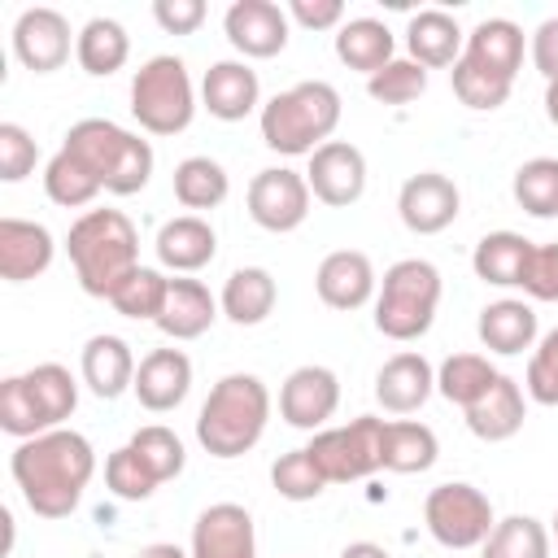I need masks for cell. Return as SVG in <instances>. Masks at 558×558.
<instances>
[{
  "label": "cell",
  "instance_id": "1",
  "mask_svg": "<svg viewBox=\"0 0 558 558\" xmlns=\"http://www.w3.org/2000/svg\"><path fill=\"white\" fill-rule=\"evenodd\" d=\"M13 484L31 514L39 519H65L83 501L92 475H96V449L83 432L74 427H52L44 436L17 440L9 453Z\"/></svg>",
  "mask_w": 558,
  "mask_h": 558
},
{
  "label": "cell",
  "instance_id": "2",
  "mask_svg": "<svg viewBox=\"0 0 558 558\" xmlns=\"http://www.w3.org/2000/svg\"><path fill=\"white\" fill-rule=\"evenodd\" d=\"M65 253L78 288L109 301L140 270V231L122 209H87L70 222Z\"/></svg>",
  "mask_w": 558,
  "mask_h": 558
},
{
  "label": "cell",
  "instance_id": "3",
  "mask_svg": "<svg viewBox=\"0 0 558 558\" xmlns=\"http://www.w3.org/2000/svg\"><path fill=\"white\" fill-rule=\"evenodd\" d=\"M266 423H270L266 384L248 371H231L209 388L196 414V440L209 458L231 462V458H244L266 436Z\"/></svg>",
  "mask_w": 558,
  "mask_h": 558
},
{
  "label": "cell",
  "instance_id": "4",
  "mask_svg": "<svg viewBox=\"0 0 558 558\" xmlns=\"http://www.w3.org/2000/svg\"><path fill=\"white\" fill-rule=\"evenodd\" d=\"M340 109H344V100L327 78L292 83L288 92H275L262 105V113H257L262 144L283 157H310L314 148H323L336 135Z\"/></svg>",
  "mask_w": 558,
  "mask_h": 558
},
{
  "label": "cell",
  "instance_id": "5",
  "mask_svg": "<svg viewBox=\"0 0 558 558\" xmlns=\"http://www.w3.org/2000/svg\"><path fill=\"white\" fill-rule=\"evenodd\" d=\"M61 148L87 161V170L100 179L105 192L113 196H135L153 179V144L140 140L135 131L109 122V118H83L65 131Z\"/></svg>",
  "mask_w": 558,
  "mask_h": 558
},
{
  "label": "cell",
  "instance_id": "6",
  "mask_svg": "<svg viewBox=\"0 0 558 558\" xmlns=\"http://www.w3.org/2000/svg\"><path fill=\"white\" fill-rule=\"evenodd\" d=\"M440 270L427 257H401L384 270L379 292H375V331L410 344L432 331L436 310H440Z\"/></svg>",
  "mask_w": 558,
  "mask_h": 558
},
{
  "label": "cell",
  "instance_id": "7",
  "mask_svg": "<svg viewBox=\"0 0 558 558\" xmlns=\"http://www.w3.org/2000/svg\"><path fill=\"white\" fill-rule=\"evenodd\" d=\"M131 118L148 135H179L196 118V87L174 52L148 57L131 78Z\"/></svg>",
  "mask_w": 558,
  "mask_h": 558
},
{
  "label": "cell",
  "instance_id": "8",
  "mask_svg": "<svg viewBox=\"0 0 558 558\" xmlns=\"http://www.w3.org/2000/svg\"><path fill=\"white\" fill-rule=\"evenodd\" d=\"M384 423L375 414H357L344 427H323L310 436V458L327 475V484H353L375 471H384Z\"/></svg>",
  "mask_w": 558,
  "mask_h": 558
},
{
  "label": "cell",
  "instance_id": "9",
  "mask_svg": "<svg viewBox=\"0 0 558 558\" xmlns=\"http://www.w3.org/2000/svg\"><path fill=\"white\" fill-rule=\"evenodd\" d=\"M423 523H427V532H432L436 545H445V549H475L497 527V514H493V501L475 484L445 480V484H436L427 493Z\"/></svg>",
  "mask_w": 558,
  "mask_h": 558
},
{
  "label": "cell",
  "instance_id": "10",
  "mask_svg": "<svg viewBox=\"0 0 558 558\" xmlns=\"http://www.w3.org/2000/svg\"><path fill=\"white\" fill-rule=\"evenodd\" d=\"M244 201H248V218L262 231L283 235V231H296L310 218L314 192H310V183H305L301 170H292V166H266V170L253 174Z\"/></svg>",
  "mask_w": 558,
  "mask_h": 558
},
{
  "label": "cell",
  "instance_id": "11",
  "mask_svg": "<svg viewBox=\"0 0 558 558\" xmlns=\"http://www.w3.org/2000/svg\"><path fill=\"white\" fill-rule=\"evenodd\" d=\"M74 44H78V35L70 31V17L61 9L35 4V9H22L13 22V57L35 74L61 70L70 61Z\"/></svg>",
  "mask_w": 558,
  "mask_h": 558
},
{
  "label": "cell",
  "instance_id": "12",
  "mask_svg": "<svg viewBox=\"0 0 558 558\" xmlns=\"http://www.w3.org/2000/svg\"><path fill=\"white\" fill-rule=\"evenodd\" d=\"M397 214L405 222V231L414 235H440L445 227H453V218L462 214V192L449 174L440 170H418L401 183L397 192Z\"/></svg>",
  "mask_w": 558,
  "mask_h": 558
},
{
  "label": "cell",
  "instance_id": "13",
  "mask_svg": "<svg viewBox=\"0 0 558 558\" xmlns=\"http://www.w3.org/2000/svg\"><path fill=\"white\" fill-rule=\"evenodd\" d=\"M305 183H310L314 201H323L331 209H349L366 192V157H362V148L349 144V140H327L323 148L310 153Z\"/></svg>",
  "mask_w": 558,
  "mask_h": 558
},
{
  "label": "cell",
  "instance_id": "14",
  "mask_svg": "<svg viewBox=\"0 0 558 558\" xmlns=\"http://www.w3.org/2000/svg\"><path fill=\"white\" fill-rule=\"evenodd\" d=\"M288 9H279L275 0H235L227 13H222V35L227 44L240 52V57H253V61H266V57H279L288 48Z\"/></svg>",
  "mask_w": 558,
  "mask_h": 558
},
{
  "label": "cell",
  "instance_id": "15",
  "mask_svg": "<svg viewBox=\"0 0 558 558\" xmlns=\"http://www.w3.org/2000/svg\"><path fill=\"white\" fill-rule=\"evenodd\" d=\"M340 410V379L331 366H296L279 388V418L301 432H323Z\"/></svg>",
  "mask_w": 558,
  "mask_h": 558
},
{
  "label": "cell",
  "instance_id": "16",
  "mask_svg": "<svg viewBox=\"0 0 558 558\" xmlns=\"http://www.w3.org/2000/svg\"><path fill=\"white\" fill-rule=\"evenodd\" d=\"M192 558H257L253 514L235 501H214L192 523Z\"/></svg>",
  "mask_w": 558,
  "mask_h": 558
},
{
  "label": "cell",
  "instance_id": "17",
  "mask_svg": "<svg viewBox=\"0 0 558 558\" xmlns=\"http://www.w3.org/2000/svg\"><path fill=\"white\" fill-rule=\"evenodd\" d=\"M314 292L331 310H362L379 292V275L362 248H336L314 270Z\"/></svg>",
  "mask_w": 558,
  "mask_h": 558
},
{
  "label": "cell",
  "instance_id": "18",
  "mask_svg": "<svg viewBox=\"0 0 558 558\" xmlns=\"http://www.w3.org/2000/svg\"><path fill=\"white\" fill-rule=\"evenodd\" d=\"M201 105L218 122H244L262 113V78L248 61H214L201 78Z\"/></svg>",
  "mask_w": 558,
  "mask_h": 558
},
{
  "label": "cell",
  "instance_id": "19",
  "mask_svg": "<svg viewBox=\"0 0 558 558\" xmlns=\"http://www.w3.org/2000/svg\"><path fill=\"white\" fill-rule=\"evenodd\" d=\"M436 392V371L423 353L414 349H401L392 353L379 371H375V401L388 410V414H414L427 405V397Z\"/></svg>",
  "mask_w": 558,
  "mask_h": 558
},
{
  "label": "cell",
  "instance_id": "20",
  "mask_svg": "<svg viewBox=\"0 0 558 558\" xmlns=\"http://www.w3.org/2000/svg\"><path fill=\"white\" fill-rule=\"evenodd\" d=\"M52 231L31 218H0V279L4 283H26L39 279L52 266Z\"/></svg>",
  "mask_w": 558,
  "mask_h": 558
},
{
  "label": "cell",
  "instance_id": "21",
  "mask_svg": "<svg viewBox=\"0 0 558 558\" xmlns=\"http://www.w3.org/2000/svg\"><path fill=\"white\" fill-rule=\"evenodd\" d=\"M131 392L153 414H166V410L183 405L187 392H192V357L183 349H153V353H144Z\"/></svg>",
  "mask_w": 558,
  "mask_h": 558
},
{
  "label": "cell",
  "instance_id": "22",
  "mask_svg": "<svg viewBox=\"0 0 558 558\" xmlns=\"http://www.w3.org/2000/svg\"><path fill=\"white\" fill-rule=\"evenodd\" d=\"M135 371H140V362H135L131 344L113 331L92 336L78 353V375L100 401H118L126 388H135Z\"/></svg>",
  "mask_w": 558,
  "mask_h": 558
},
{
  "label": "cell",
  "instance_id": "23",
  "mask_svg": "<svg viewBox=\"0 0 558 558\" xmlns=\"http://www.w3.org/2000/svg\"><path fill=\"white\" fill-rule=\"evenodd\" d=\"M153 248H157V262H161L166 270H174V275H196L201 266L214 262V253H218V231H214L201 214H179V218L161 222Z\"/></svg>",
  "mask_w": 558,
  "mask_h": 558
},
{
  "label": "cell",
  "instance_id": "24",
  "mask_svg": "<svg viewBox=\"0 0 558 558\" xmlns=\"http://www.w3.org/2000/svg\"><path fill=\"white\" fill-rule=\"evenodd\" d=\"M218 314H222V305L201 279H170L166 305L157 314V331L170 340H196L214 327Z\"/></svg>",
  "mask_w": 558,
  "mask_h": 558
},
{
  "label": "cell",
  "instance_id": "25",
  "mask_svg": "<svg viewBox=\"0 0 558 558\" xmlns=\"http://www.w3.org/2000/svg\"><path fill=\"white\" fill-rule=\"evenodd\" d=\"M405 48H410V61H418L423 70H440V65H453L462 57L466 31L445 9H418L405 22Z\"/></svg>",
  "mask_w": 558,
  "mask_h": 558
},
{
  "label": "cell",
  "instance_id": "26",
  "mask_svg": "<svg viewBox=\"0 0 558 558\" xmlns=\"http://www.w3.org/2000/svg\"><path fill=\"white\" fill-rule=\"evenodd\" d=\"M462 57L506 83H514L519 65H523V26L510 22V17H484L475 22V31L466 35V48Z\"/></svg>",
  "mask_w": 558,
  "mask_h": 558
},
{
  "label": "cell",
  "instance_id": "27",
  "mask_svg": "<svg viewBox=\"0 0 558 558\" xmlns=\"http://www.w3.org/2000/svg\"><path fill=\"white\" fill-rule=\"evenodd\" d=\"M462 414H466L471 436H480V440L497 445V440H510V436L523 427V418H527V401H523L519 379L497 375V379H493V388H488L475 405H466Z\"/></svg>",
  "mask_w": 558,
  "mask_h": 558
},
{
  "label": "cell",
  "instance_id": "28",
  "mask_svg": "<svg viewBox=\"0 0 558 558\" xmlns=\"http://www.w3.org/2000/svg\"><path fill=\"white\" fill-rule=\"evenodd\" d=\"M275 301H279V283L266 266H235L218 292V305L235 327L266 323L275 314Z\"/></svg>",
  "mask_w": 558,
  "mask_h": 558
},
{
  "label": "cell",
  "instance_id": "29",
  "mask_svg": "<svg viewBox=\"0 0 558 558\" xmlns=\"http://www.w3.org/2000/svg\"><path fill=\"white\" fill-rule=\"evenodd\" d=\"M475 331H480V344H484L488 353L514 357V353H523V349H536V331H541V327H536V310H532L527 301L501 296V301H488V305L480 310Z\"/></svg>",
  "mask_w": 558,
  "mask_h": 558
},
{
  "label": "cell",
  "instance_id": "30",
  "mask_svg": "<svg viewBox=\"0 0 558 558\" xmlns=\"http://www.w3.org/2000/svg\"><path fill=\"white\" fill-rule=\"evenodd\" d=\"M22 388H26L31 405H35L39 432L65 427V418L78 410V379L61 362H39V366L22 371Z\"/></svg>",
  "mask_w": 558,
  "mask_h": 558
},
{
  "label": "cell",
  "instance_id": "31",
  "mask_svg": "<svg viewBox=\"0 0 558 558\" xmlns=\"http://www.w3.org/2000/svg\"><path fill=\"white\" fill-rule=\"evenodd\" d=\"M532 248L536 244L519 231H488V235H480V244L471 253V270H475V279H484L493 288H523Z\"/></svg>",
  "mask_w": 558,
  "mask_h": 558
},
{
  "label": "cell",
  "instance_id": "32",
  "mask_svg": "<svg viewBox=\"0 0 558 558\" xmlns=\"http://www.w3.org/2000/svg\"><path fill=\"white\" fill-rule=\"evenodd\" d=\"M336 57L371 78L397 57V39L379 17H344V26L336 31Z\"/></svg>",
  "mask_w": 558,
  "mask_h": 558
},
{
  "label": "cell",
  "instance_id": "33",
  "mask_svg": "<svg viewBox=\"0 0 558 558\" xmlns=\"http://www.w3.org/2000/svg\"><path fill=\"white\" fill-rule=\"evenodd\" d=\"M440 458V440L427 423L418 418H388L384 423V471H397V475H418V471H432Z\"/></svg>",
  "mask_w": 558,
  "mask_h": 558
},
{
  "label": "cell",
  "instance_id": "34",
  "mask_svg": "<svg viewBox=\"0 0 558 558\" xmlns=\"http://www.w3.org/2000/svg\"><path fill=\"white\" fill-rule=\"evenodd\" d=\"M74 57H78V65H83L92 78H109V74H118V70L126 65V57H131V35H126V26L113 22V17H87V22L78 26Z\"/></svg>",
  "mask_w": 558,
  "mask_h": 558
},
{
  "label": "cell",
  "instance_id": "35",
  "mask_svg": "<svg viewBox=\"0 0 558 558\" xmlns=\"http://www.w3.org/2000/svg\"><path fill=\"white\" fill-rule=\"evenodd\" d=\"M44 192H48V201L61 205V209H83V205H92L105 187H100V179L87 170L83 157H74L70 148H57V153L48 157V166H44Z\"/></svg>",
  "mask_w": 558,
  "mask_h": 558
},
{
  "label": "cell",
  "instance_id": "36",
  "mask_svg": "<svg viewBox=\"0 0 558 558\" xmlns=\"http://www.w3.org/2000/svg\"><path fill=\"white\" fill-rule=\"evenodd\" d=\"M174 201L183 205V209H218L222 201H227V192H231V179H227V170H222V161H214V157H183L179 166H174Z\"/></svg>",
  "mask_w": 558,
  "mask_h": 558
},
{
  "label": "cell",
  "instance_id": "37",
  "mask_svg": "<svg viewBox=\"0 0 558 558\" xmlns=\"http://www.w3.org/2000/svg\"><path fill=\"white\" fill-rule=\"evenodd\" d=\"M501 371L484 357V353H449L445 362H440V371H436V392L445 397V401H453V405H475L488 388H493V379H497Z\"/></svg>",
  "mask_w": 558,
  "mask_h": 558
},
{
  "label": "cell",
  "instance_id": "38",
  "mask_svg": "<svg viewBox=\"0 0 558 558\" xmlns=\"http://www.w3.org/2000/svg\"><path fill=\"white\" fill-rule=\"evenodd\" d=\"M549 527L532 514H506L480 545V558H549Z\"/></svg>",
  "mask_w": 558,
  "mask_h": 558
},
{
  "label": "cell",
  "instance_id": "39",
  "mask_svg": "<svg viewBox=\"0 0 558 558\" xmlns=\"http://www.w3.org/2000/svg\"><path fill=\"white\" fill-rule=\"evenodd\" d=\"M514 201L532 218H558V157H532L514 170Z\"/></svg>",
  "mask_w": 558,
  "mask_h": 558
},
{
  "label": "cell",
  "instance_id": "40",
  "mask_svg": "<svg viewBox=\"0 0 558 558\" xmlns=\"http://www.w3.org/2000/svg\"><path fill=\"white\" fill-rule=\"evenodd\" d=\"M131 449H135V458L157 475V484H166V480H174V475H183V466H187V453H183V440L166 427V423H148V427H140L131 440H126Z\"/></svg>",
  "mask_w": 558,
  "mask_h": 558
},
{
  "label": "cell",
  "instance_id": "41",
  "mask_svg": "<svg viewBox=\"0 0 558 558\" xmlns=\"http://www.w3.org/2000/svg\"><path fill=\"white\" fill-rule=\"evenodd\" d=\"M270 484H275V493H279L283 501H314V497H323L327 475L318 471V462H314L310 449L301 445V449H288V453L275 458Z\"/></svg>",
  "mask_w": 558,
  "mask_h": 558
},
{
  "label": "cell",
  "instance_id": "42",
  "mask_svg": "<svg viewBox=\"0 0 558 558\" xmlns=\"http://www.w3.org/2000/svg\"><path fill=\"white\" fill-rule=\"evenodd\" d=\"M166 288H170V279L161 275V270H153V266H140L113 296H109V305L122 314V318H148V323H157V314H161V305H166Z\"/></svg>",
  "mask_w": 558,
  "mask_h": 558
},
{
  "label": "cell",
  "instance_id": "43",
  "mask_svg": "<svg viewBox=\"0 0 558 558\" xmlns=\"http://www.w3.org/2000/svg\"><path fill=\"white\" fill-rule=\"evenodd\" d=\"M423 92H427V70L418 61H410V57H392L379 74L366 78V96L375 105H410Z\"/></svg>",
  "mask_w": 558,
  "mask_h": 558
},
{
  "label": "cell",
  "instance_id": "44",
  "mask_svg": "<svg viewBox=\"0 0 558 558\" xmlns=\"http://www.w3.org/2000/svg\"><path fill=\"white\" fill-rule=\"evenodd\" d=\"M449 83H453V96H458L466 109H480V113L501 109V105L510 100V87H514V83H506V78H497V74H488V70L471 65L466 57H458V61H453Z\"/></svg>",
  "mask_w": 558,
  "mask_h": 558
},
{
  "label": "cell",
  "instance_id": "45",
  "mask_svg": "<svg viewBox=\"0 0 558 558\" xmlns=\"http://www.w3.org/2000/svg\"><path fill=\"white\" fill-rule=\"evenodd\" d=\"M105 488H109L113 497H122V501H148L161 484H157V475L135 458V449L122 445V449H113V453L105 458Z\"/></svg>",
  "mask_w": 558,
  "mask_h": 558
},
{
  "label": "cell",
  "instance_id": "46",
  "mask_svg": "<svg viewBox=\"0 0 558 558\" xmlns=\"http://www.w3.org/2000/svg\"><path fill=\"white\" fill-rule=\"evenodd\" d=\"M523 392L536 405H558V327L545 331L527 357V375H523Z\"/></svg>",
  "mask_w": 558,
  "mask_h": 558
},
{
  "label": "cell",
  "instance_id": "47",
  "mask_svg": "<svg viewBox=\"0 0 558 558\" xmlns=\"http://www.w3.org/2000/svg\"><path fill=\"white\" fill-rule=\"evenodd\" d=\"M39 161V144L22 122H0V179L22 183Z\"/></svg>",
  "mask_w": 558,
  "mask_h": 558
},
{
  "label": "cell",
  "instance_id": "48",
  "mask_svg": "<svg viewBox=\"0 0 558 558\" xmlns=\"http://www.w3.org/2000/svg\"><path fill=\"white\" fill-rule=\"evenodd\" d=\"M0 432H9L13 440H31V436H44L39 432V418H35V405L22 388V375H9L0 384Z\"/></svg>",
  "mask_w": 558,
  "mask_h": 558
},
{
  "label": "cell",
  "instance_id": "49",
  "mask_svg": "<svg viewBox=\"0 0 558 558\" xmlns=\"http://www.w3.org/2000/svg\"><path fill=\"white\" fill-rule=\"evenodd\" d=\"M523 292L532 301H558V240L536 244L523 270Z\"/></svg>",
  "mask_w": 558,
  "mask_h": 558
},
{
  "label": "cell",
  "instance_id": "50",
  "mask_svg": "<svg viewBox=\"0 0 558 558\" xmlns=\"http://www.w3.org/2000/svg\"><path fill=\"white\" fill-rule=\"evenodd\" d=\"M205 13H209L205 0H157L153 4V17H157V26L166 35H192V31H201Z\"/></svg>",
  "mask_w": 558,
  "mask_h": 558
},
{
  "label": "cell",
  "instance_id": "51",
  "mask_svg": "<svg viewBox=\"0 0 558 558\" xmlns=\"http://www.w3.org/2000/svg\"><path fill=\"white\" fill-rule=\"evenodd\" d=\"M288 22H296L305 31H340L344 4L340 0H288Z\"/></svg>",
  "mask_w": 558,
  "mask_h": 558
},
{
  "label": "cell",
  "instance_id": "52",
  "mask_svg": "<svg viewBox=\"0 0 558 558\" xmlns=\"http://www.w3.org/2000/svg\"><path fill=\"white\" fill-rule=\"evenodd\" d=\"M532 65L545 83L558 78V17H545L536 31H532Z\"/></svg>",
  "mask_w": 558,
  "mask_h": 558
},
{
  "label": "cell",
  "instance_id": "53",
  "mask_svg": "<svg viewBox=\"0 0 558 558\" xmlns=\"http://www.w3.org/2000/svg\"><path fill=\"white\" fill-rule=\"evenodd\" d=\"M340 558H392V554L384 545H375V541H349L340 549Z\"/></svg>",
  "mask_w": 558,
  "mask_h": 558
},
{
  "label": "cell",
  "instance_id": "54",
  "mask_svg": "<svg viewBox=\"0 0 558 558\" xmlns=\"http://www.w3.org/2000/svg\"><path fill=\"white\" fill-rule=\"evenodd\" d=\"M135 558H192V554L179 549V545H170V541H153V545H144Z\"/></svg>",
  "mask_w": 558,
  "mask_h": 558
},
{
  "label": "cell",
  "instance_id": "55",
  "mask_svg": "<svg viewBox=\"0 0 558 558\" xmlns=\"http://www.w3.org/2000/svg\"><path fill=\"white\" fill-rule=\"evenodd\" d=\"M545 118L558 126V78H554V83H545Z\"/></svg>",
  "mask_w": 558,
  "mask_h": 558
},
{
  "label": "cell",
  "instance_id": "56",
  "mask_svg": "<svg viewBox=\"0 0 558 558\" xmlns=\"http://www.w3.org/2000/svg\"><path fill=\"white\" fill-rule=\"evenodd\" d=\"M549 541L558 545V510H554V527H549Z\"/></svg>",
  "mask_w": 558,
  "mask_h": 558
}]
</instances>
